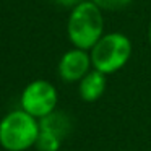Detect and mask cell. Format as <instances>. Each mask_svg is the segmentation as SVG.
I'll return each instance as SVG.
<instances>
[{
    "instance_id": "6da1fadb",
    "label": "cell",
    "mask_w": 151,
    "mask_h": 151,
    "mask_svg": "<svg viewBox=\"0 0 151 151\" xmlns=\"http://www.w3.org/2000/svg\"><path fill=\"white\" fill-rule=\"evenodd\" d=\"M68 39L76 49L91 50L104 36V17L102 10L91 0L81 2L72 8L67 23Z\"/></svg>"
},
{
    "instance_id": "7a4b0ae2",
    "label": "cell",
    "mask_w": 151,
    "mask_h": 151,
    "mask_svg": "<svg viewBox=\"0 0 151 151\" xmlns=\"http://www.w3.org/2000/svg\"><path fill=\"white\" fill-rule=\"evenodd\" d=\"M39 122L28 112L13 111L0 120V145L7 151H26L36 145Z\"/></svg>"
},
{
    "instance_id": "3957f363",
    "label": "cell",
    "mask_w": 151,
    "mask_h": 151,
    "mask_svg": "<svg viewBox=\"0 0 151 151\" xmlns=\"http://www.w3.org/2000/svg\"><path fill=\"white\" fill-rule=\"evenodd\" d=\"M132 41L122 33H107L89 50L93 68L104 75L119 72L132 57Z\"/></svg>"
},
{
    "instance_id": "277c9868",
    "label": "cell",
    "mask_w": 151,
    "mask_h": 151,
    "mask_svg": "<svg viewBox=\"0 0 151 151\" xmlns=\"http://www.w3.org/2000/svg\"><path fill=\"white\" fill-rule=\"evenodd\" d=\"M57 106V89L46 80H34L21 94V109L34 119H44L52 114Z\"/></svg>"
},
{
    "instance_id": "5b68a950",
    "label": "cell",
    "mask_w": 151,
    "mask_h": 151,
    "mask_svg": "<svg viewBox=\"0 0 151 151\" xmlns=\"http://www.w3.org/2000/svg\"><path fill=\"white\" fill-rule=\"evenodd\" d=\"M93 63H91V55L88 50L83 49H73L67 50L62 55L59 62V75L63 81L67 83H75L81 81V78L86 73L91 72Z\"/></svg>"
},
{
    "instance_id": "8992f818",
    "label": "cell",
    "mask_w": 151,
    "mask_h": 151,
    "mask_svg": "<svg viewBox=\"0 0 151 151\" xmlns=\"http://www.w3.org/2000/svg\"><path fill=\"white\" fill-rule=\"evenodd\" d=\"M107 75H104L102 72H98V70L93 68L89 73H86L81 78L78 86L80 91V98L85 102H94L104 94L106 86H107Z\"/></svg>"
},
{
    "instance_id": "52a82bcc",
    "label": "cell",
    "mask_w": 151,
    "mask_h": 151,
    "mask_svg": "<svg viewBox=\"0 0 151 151\" xmlns=\"http://www.w3.org/2000/svg\"><path fill=\"white\" fill-rule=\"evenodd\" d=\"M39 127L41 130L49 132V133L59 137L60 140H65V137L70 133V128H72V122H70L68 115L63 114V112H55L46 115L44 119L39 120Z\"/></svg>"
},
{
    "instance_id": "ba28073f",
    "label": "cell",
    "mask_w": 151,
    "mask_h": 151,
    "mask_svg": "<svg viewBox=\"0 0 151 151\" xmlns=\"http://www.w3.org/2000/svg\"><path fill=\"white\" fill-rule=\"evenodd\" d=\"M60 145H62V140H60L59 137L49 133V132L41 130L34 146H36L39 151H59Z\"/></svg>"
},
{
    "instance_id": "9c48e42d",
    "label": "cell",
    "mask_w": 151,
    "mask_h": 151,
    "mask_svg": "<svg viewBox=\"0 0 151 151\" xmlns=\"http://www.w3.org/2000/svg\"><path fill=\"white\" fill-rule=\"evenodd\" d=\"M98 5L101 10H107V12H117V10H124L133 0H91Z\"/></svg>"
},
{
    "instance_id": "30bf717a",
    "label": "cell",
    "mask_w": 151,
    "mask_h": 151,
    "mask_svg": "<svg viewBox=\"0 0 151 151\" xmlns=\"http://www.w3.org/2000/svg\"><path fill=\"white\" fill-rule=\"evenodd\" d=\"M57 5H60V7H67V8H75L76 5H80L81 2H86V0H54Z\"/></svg>"
},
{
    "instance_id": "8fae6325",
    "label": "cell",
    "mask_w": 151,
    "mask_h": 151,
    "mask_svg": "<svg viewBox=\"0 0 151 151\" xmlns=\"http://www.w3.org/2000/svg\"><path fill=\"white\" fill-rule=\"evenodd\" d=\"M148 41H150V46H151V21H150V26H148Z\"/></svg>"
}]
</instances>
